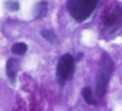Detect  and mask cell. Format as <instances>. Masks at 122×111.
<instances>
[{
  "label": "cell",
  "mask_w": 122,
  "mask_h": 111,
  "mask_svg": "<svg viewBox=\"0 0 122 111\" xmlns=\"http://www.w3.org/2000/svg\"><path fill=\"white\" fill-rule=\"evenodd\" d=\"M41 35H42L46 41H49V42H51V43L56 42V37L51 30H42V32H41Z\"/></svg>",
  "instance_id": "cell-7"
},
{
  "label": "cell",
  "mask_w": 122,
  "mask_h": 111,
  "mask_svg": "<svg viewBox=\"0 0 122 111\" xmlns=\"http://www.w3.org/2000/svg\"><path fill=\"white\" fill-rule=\"evenodd\" d=\"M11 50H12V54H15V55H17V56H21L28 51V46L22 42H19V43H15Z\"/></svg>",
  "instance_id": "cell-5"
},
{
  "label": "cell",
  "mask_w": 122,
  "mask_h": 111,
  "mask_svg": "<svg viewBox=\"0 0 122 111\" xmlns=\"http://www.w3.org/2000/svg\"><path fill=\"white\" fill-rule=\"evenodd\" d=\"M46 7H47V4L45 3V1H42V3H40L37 7H36V17H42L43 14H45L46 12Z\"/></svg>",
  "instance_id": "cell-8"
},
{
  "label": "cell",
  "mask_w": 122,
  "mask_h": 111,
  "mask_svg": "<svg viewBox=\"0 0 122 111\" xmlns=\"http://www.w3.org/2000/svg\"><path fill=\"white\" fill-rule=\"evenodd\" d=\"M112 72H113V61L108 54H104L101 58V65L96 76V95L98 98L104 97L106 92V86L109 84Z\"/></svg>",
  "instance_id": "cell-2"
},
{
  "label": "cell",
  "mask_w": 122,
  "mask_h": 111,
  "mask_svg": "<svg viewBox=\"0 0 122 111\" xmlns=\"http://www.w3.org/2000/svg\"><path fill=\"white\" fill-rule=\"evenodd\" d=\"M83 98H84V101L88 105H95L96 103L95 98H93V94H92V90L89 88H84L83 89Z\"/></svg>",
  "instance_id": "cell-6"
},
{
  "label": "cell",
  "mask_w": 122,
  "mask_h": 111,
  "mask_svg": "<svg viewBox=\"0 0 122 111\" xmlns=\"http://www.w3.org/2000/svg\"><path fill=\"white\" fill-rule=\"evenodd\" d=\"M5 7H7L8 11L15 12V11L19 9V3H17V1H12V0H9V1H7V3H5Z\"/></svg>",
  "instance_id": "cell-9"
},
{
  "label": "cell",
  "mask_w": 122,
  "mask_h": 111,
  "mask_svg": "<svg viewBox=\"0 0 122 111\" xmlns=\"http://www.w3.org/2000/svg\"><path fill=\"white\" fill-rule=\"evenodd\" d=\"M19 60L17 59H9L8 63H7V74L9 77V81L12 84H15V80H16V73L19 71Z\"/></svg>",
  "instance_id": "cell-4"
},
{
  "label": "cell",
  "mask_w": 122,
  "mask_h": 111,
  "mask_svg": "<svg viewBox=\"0 0 122 111\" xmlns=\"http://www.w3.org/2000/svg\"><path fill=\"white\" fill-rule=\"evenodd\" d=\"M72 67H74V58L70 54H66L59 59L58 65H56V77H58L59 84L66 82V80L72 72Z\"/></svg>",
  "instance_id": "cell-3"
},
{
  "label": "cell",
  "mask_w": 122,
  "mask_h": 111,
  "mask_svg": "<svg viewBox=\"0 0 122 111\" xmlns=\"http://www.w3.org/2000/svg\"><path fill=\"white\" fill-rule=\"evenodd\" d=\"M98 0H68L67 9L76 21H85L92 14Z\"/></svg>",
  "instance_id": "cell-1"
}]
</instances>
